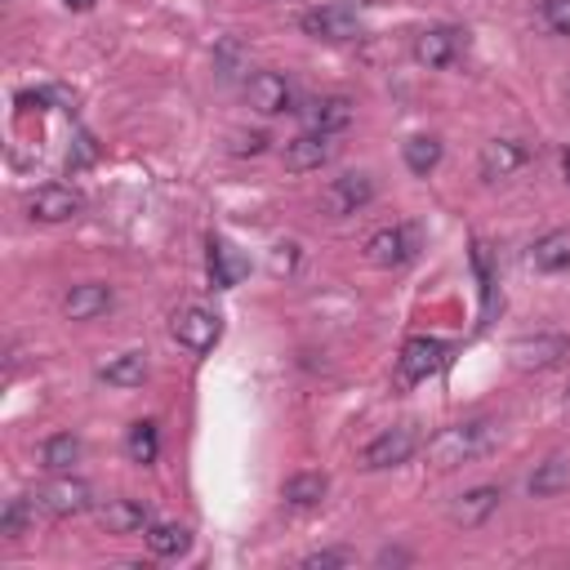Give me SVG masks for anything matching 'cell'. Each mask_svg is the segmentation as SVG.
Returning <instances> with one entry per match:
<instances>
[{
    "instance_id": "obj_1",
    "label": "cell",
    "mask_w": 570,
    "mask_h": 570,
    "mask_svg": "<svg viewBox=\"0 0 570 570\" xmlns=\"http://www.w3.org/2000/svg\"><path fill=\"white\" fill-rule=\"evenodd\" d=\"M490 445H494V423L490 419H463V423L441 428L428 441V463L436 472H450V468H463V463L481 459Z\"/></svg>"
},
{
    "instance_id": "obj_2",
    "label": "cell",
    "mask_w": 570,
    "mask_h": 570,
    "mask_svg": "<svg viewBox=\"0 0 570 570\" xmlns=\"http://www.w3.org/2000/svg\"><path fill=\"white\" fill-rule=\"evenodd\" d=\"M169 330H174V338H178L187 352H196V356L214 352V343L223 338V321H218V312H209V307H200V303L178 307V312L169 316Z\"/></svg>"
},
{
    "instance_id": "obj_3",
    "label": "cell",
    "mask_w": 570,
    "mask_h": 570,
    "mask_svg": "<svg viewBox=\"0 0 570 570\" xmlns=\"http://www.w3.org/2000/svg\"><path fill=\"white\" fill-rule=\"evenodd\" d=\"M298 27L312 36V40H356L361 36V13L356 4L347 0H330V4H316L298 18Z\"/></svg>"
},
{
    "instance_id": "obj_4",
    "label": "cell",
    "mask_w": 570,
    "mask_h": 570,
    "mask_svg": "<svg viewBox=\"0 0 570 570\" xmlns=\"http://www.w3.org/2000/svg\"><path fill=\"white\" fill-rule=\"evenodd\" d=\"M463 53H468V31H459V27H423L414 36V62H423L432 71L454 67Z\"/></svg>"
},
{
    "instance_id": "obj_5",
    "label": "cell",
    "mask_w": 570,
    "mask_h": 570,
    "mask_svg": "<svg viewBox=\"0 0 570 570\" xmlns=\"http://www.w3.org/2000/svg\"><path fill=\"white\" fill-rule=\"evenodd\" d=\"M445 361H450V343H441V338H432V334H414V338L401 347V356H396V374H401L405 383H423V379H432L436 370H445Z\"/></svg>"
},
{
    "instance_id": "obj_6",
    "label": "cell",
    "mask_w": 570,
    "mask_h": 570,
    "mask_svg": "<svg viewBox=\"0 0 570 570\" xmlns=\"http://www.w3.org/2000/svg\"><path fill=\"white\" fill-rule=\"evenodd\" d=\"M36 508L49 517H80L94 508V490L80 476H53L36 490Z\"/></svg>"
},
{
    "instance_id": "obj_7",
    "label": "cell",
    "mask_w": 570,
    "mask_h": 570,
    "mask_svg": "<svg viewBox=\"0 0 570 570\" xmlns=\"http://www.w3.org/2000/svg\"><path fill=\"white\" fill-rule=\"evenodd\" d=\"M414 450H419V432H414L410 423H396V428L379 432V436L361 450V468H370V472H379V468H401Z\"/></svg>"
},
{
    "instance_id": "obj_8",
    "label": "cell",
    "mask_w": 570,
    "mask_h": 570,
    "mask_svg": "<svg viewBox=\"0 0 570 570\" xmlns=\"http://www.w3.org/2000/svg\"><path fill=\"white\" fill-rule=\"evenodd\" d=\"M245 102L258 116H285V111H294V85L281 71H254L245 80Z\"/></svg>"
},
{
    "instance_id": "obj_9",
    "label": "cell",
    "mask_w": 570,
    "mask_h": 570,
    "mask_svg": "<svg viewBox=\"0 0 570 570\" xmlns=\"http://www.w3.org/2000/svg\"><path fill=\"white\" fill-rule=\"evenodd\" d=\"M334 156H338L334 134H312V129H303L298 138H289V142H285V151H281V160H285V169H289V174L325 169Z\"/></svg>"
},
{
    "instance_id": "obj_10",
    "label": "cell",
    "mask_w": 570,
    "mask_h": 570,
    "mask_svg": "<svg viewBox=\"0 0 570 570\" xmlns=\"http://www.w3.org/2000/svg\"><path fill=\"white\" fill-rule=\"evenodd\" d=\"M80 209H85V196H80L76 187H62V183H45V187H36L31 200H27V214H31L36 223H67V218H76Z\"/></svg>"
},
{
    "instance_id": "obj_11",
    "label": "cell",
    "mask_w": 570,
    "mask_h": 570,
    "mask_svg": "<svg viewBox=\"0 0 570 570\" xmlns=\"http://www.w3.org/2000/svg\"><path fill=\"white\" fill-rule=\"evenodd\" d=\"M414 249H419V240H414V227H405V223L379 227V232L365 240V258H370L374 267H401V263L414 258Z\"/></svg>"
},
{
    "instance_id": "obj_12",
    "label": "cell",
    "mask_w": 570,
    "mask_h": 570,
    "mask_svg": "<svg viewBox=\"0 0 570 570\" xmlns=\"http://www.w3.org/2000/svg\"><path fill=\"white\" fill-rule=\"evenodd\" d=\"M370 200H374V183H370V174H338V178H330V187L321 191V205H325L334 218L356 214V209L370 205Z\"/></svg>"
},
{
    "instance_id": "obj_13",
    "label": "cell",
    "mask_w": 570,
    "mask_h": 570,
    "mask_svg": "<svg viewBox=\"0 0 570 570\" xmlns=\"http://www.w3.org/2000/svg\"><path fill=\"white\" fill-rule=\"evenodd\" d=\"M499 503H503V490L499 485H472V490H463L450 503V521L459 530H476V525H485L499 512Z\"/></svg>"
},
{
    "instance_id": "obj_14",
    "label": "cell",
    "mask_w": 570,
    "mask_h": 570,
    "mask_svg": "<svg viewBox=\"0 0 570 570\" xmlns=\"http://www.w3.org/2000/svg\"><path fill=\"white\" fill-rule=\"evenodd\" d=\"M525 160H530V147H525V142H517V138H490V142L481 147L476 169H481L485 183H499V178L517 174Z\"/></svg>"
},
{
    "instance_id": "obj_15",
    "label": "cell",
    "mask_w": 570,
    "mask_h": 570,
    "mask_svg": "<svg viewBox=\"0 0 570 570\" xmlns=\"http://www.w3.org/2000/svg\"><path fill=\"white\" fill-rule=\"evenodd\" d=\"M352 116H356L352 98H343V94H321L303 107V120H307L312 134H343L352 125Z\"/></svg>"
},
{
    "instance_id": "obj_16",
    "label": "cell",
    "mask_w": 570,
    "mask_h": 570,
    "mask_svg": "<svg viewBox=\"0 0 570 570\" xmlns=\"http://www.w3.org/2000/svg\"><path fill=\"white\" fill-rule=\"evenodd\" d=\"M508 356H512L517 370H548V365H557L566 356V338L561 334H534V338L525 334V338H517L508 347Z\"/></svg>"
},
{
    "instance_id": "obj_17",
    "label": "cell",
    "mask_w": 570,
    "mask_h": 570,
    "mask_svg": "<svg viewBox=\"0 0 570 570\" xmlns=\"http://www.w3.org/2000/svg\"><path fill=\"white\" fill-rule=\"evenodd\" d=\"M111 303H116L111 285H102V281H85V285H71V289H67V298H62V316H67V321H94V316H102Z\"/></svg>"
},
{
    "instance_id": "obj_18",
    "label": "cell",
    "mask_w": 570,
    "mask_h": 570,
    "mask_svg": "<svg viewBox=\"0 0 570 570\" xmlns=\"http://www.w3.org/2000/svg\"><path fill=\"white\" fill-rule=\"evenodd\" d=\"M98 521H102V530H111V534H138V530L151 525V508H147L142 499H107V503L98 508Z\"/></svg>"
},
{
    "instance_id": "obj_19",
    "label": "cell",
    "mask_w": 570,
    "mask_h": 570,
    "mask_svg": "<svg viewBox=\"0 0 570 570\" xmlns=\"http://www.w3.org/2000/svg\"><path fill=\"white\" fill-rule=\"evenodd\" d=\"M245 272H249V258L236 254L223 236H209V281H214V289H232Z\"/></svg>"
},
{
    "instance_id": "obj_20",
    "label": "cell",
    "mask_w": 570,
    "mask_h": 570,
    "mask_svg": "<svg viewBox=\"0 0 570 570\" xmlns=\"http://www.w3.org/2000/svg\"><path fill=\"white\" fill-rule=\"evenodd\" d=\"M525 490H530L534 499H552V494L570 490V454H552V459H543V463L530 472Z\"/></svg>"
},
{
    "instance_id": "obj_21",
    "label": "cell",
    "mask_w": 570,
    "mask_h": 570,
    "mask_svg": "<svg viewBox=\"0 0 570 570\" xmlns=\"http://www.w3.org/2000/svg\"><path fill=\"white\" fill-rule=\"evenodd\" d=\"M98 379L111 387H138L147 379V356L142 352H116V356H107V365H98Z\"/></svg>"
},
{
    "instance_id": "obj_22",
    "label": "cell",
    "mask_w": 570,
    "mask_h": 570,
    "mask_svg": "<svg viewBox=\"0 0 570 570\" xmlns=\"http://www.w3.org/2000/svg\"><path fill=\"white\" fill-rule=\"evenodd\" d=\"M325 490H330V476L325 472H294V476H285L281 499L289 508H316L325 499Z\"/></svg>"
},
{
    "instance_id": "obj_23",
    "label": "cell",
    "mask_w": 570,
    "mask_h": 570,
    "mask_svg": "<svg viewBox=\"0 0 570 570\" xmlns=\"http://www.w3.org/2000/svg\"><path fill=\"white\" fill-rule=\"evenodd\" d=\"M142 534H147L151 557H183L191 548V530L178 525V521H151Z\"/></svg>"
},
{
    "instance_id": "obj_24",
    "label": "cell",
    "mask_w": 570,
    "mask_h": 570,
    "mask_svg": "<svg viewBox=\"0 0 570 570\" xmlns=\"http://www.w3.org/2000/svg\"><path fill=\"white\" fill-rule=\"evenodd\" d=\"M530 263H534V272H566L570 267V232H548V236H539L534 240V249H530Z\"/></svg>"
},
{
    "instance_id": "obj_25",
    "label": "cell",
    "mask_w": 570,
    "mask_h": 570,
    "mask_svg": "<svg viewBox=\"0 0 570 570\" xmlns=\"http://www.w3.org/2000/svg\"><path fill=\"white\" fill-rule=\"evenodd\" d=\"M401 156H405V169H410V174L428 178V174L441 165V142L428 138V134H414V138L401 142Z\"/></svg>"
},
{
    "instance_id": "obj_26",
    "label": "cell",
    "mask_w": 570,
    "mask_h": 570,
    "mask_svg": "<svg viewBox=\"0 0 570 570\" xmlns=\"http://www.w3.org/2000/svg\"><path fill=\"white\" fill-rule=\"evenodd\" d=\"M156 450H160L156 423H151V419L134 423V428H129V436H125V454H129V463H151V459H156Z\"/></svg>"
},
{
    "instance_id": "obj_27",
    "label": "cell",
    "mask_w": 570,
    "mask_h": 570,
    "mask_svg": "<svg viewBox=\"0 0 570 570\" xmlns=\"http://www.w3.org/2000/svg\"><path fill=\"white\" fill-rule=\"evenodd\" d=\"M472 272H476V285H481V325L494 316V272H490V254L481 240H472Z\"/></svg>"
},
{
    "instance_id": "obj_28",
    "label": "cell",
    "mask_w": 570,
    "mask_h": 570,
    "mask_svg": "<svg viewBox=\"0 0 570 570\" xmlns=\"http://www.w3.org/2000/svg\"><path fill=\"white\" fill-rule=\"evenodd\" d=\"M40 459H45V468H53V472H67V468L80 459V441H76L71 432H58V436H49V441H45Z\"/></svg>"
},
{
    "instance_id": "obj_29",
    "label": "cell",
    "mask_w": 570,
    "mask_h": 570,
    "mask_svg": "<svg viewBox=\"0 0 570 570\" xmlns=\"http://www.w3.org/2000/svg\"><path fill=\"white\" fill-rule=\"evenodd\" d=\"M31 517H36V499H9L4 512H0V534L4 539H18Z\"/></svg>"
},
{
    "instance_id": "obj_30",
    "label": "cell",
    "mask_w": 570,
    "mask_h": 570,
    "mask_svg": "<svg viewBox=\"0 0 570 570\" xmlns=\"http://www.w3.org/2000/svg\"><path fill=\"white\" fill-rule=\"evenodd\" d=\"M543 22L557 31V36H570V0H534Z\"/></svg>"
},
{
    "instance_id": "obj_31",
    "label": "cell",
    "mask_w": 570,
    "mask_h": 570,
    "mask_svg": "<svg viewBox=\"0 0 570 570\" xmlns=\"http://www.w3.org/2000/svg\"><path fill=\"white\" fill-rule=\"evenodd\" d=\"M356 557L347 548H321V552H307L303 557V570H330V566H352Z\"/></svg>"
},
{
    "instance_id": "obj_32",
    "label": "cell",
    "mask_w": 570,
    "mask_h": 570,
    "mask_svg": "<svg viewBox=\"0 0 570 570\" xmlns=\"http://www.w3.org/2000/svg\"><path fill=\"white\" fill-rule=\"evenodd\" d=\"M294 263H298V245H294V240L276 245V254H272V272H276V276H281V272H294Z\"/></svg>"
},
{
    "instance_id": "obj_33",
    "label": "cell",
    "mask_w": 570,
    "mask_h": 570,
    "mask_svg": "<svg viewBox=\"0 0 570 570\" xmlns=\"http://www.w3.org/2000/svg\"><path fill=\"white\" fill-rule=\"evenodd\" d=\"M263 147H267V138H263V134H249V138H245V134H236V142H232V151H240V156H245V151H249V156H258Z\"/></svg>"
},
{
    "instance_id": "obj_34",
    "label": "cell",
    "mask_w": 570,
    "mask_h": 570,
    "mask_svg": "<svg viewBox=\"0 0 570 570\" xmlns=\"http://www.w3.org/2000/svg\"><path fill=\"white\" fill-rule=\"evenodd\" d=\"M62 4H67V9H94L98 0H62Z\"/></svg>"
},
{
    "instance_id": "obj_35",
    "label": "cell",
    "mask_w": 570,
    "mask_h": 570,
    "mask_svg": "<svg viewBox=\"0 0 570 570\" xmlns=\"http://www.w3.org/2000/svg\"><path fill=\"white\" fill-rule=\"evenodd\" d=\"M561 165H566V178H570V151H566V160H561Z\"/></svg>"
},
{
    "instance_id": "obj_36",
    "label": "cell",
    "mask_w": 570,
    "mask_h": 570,
    "mask_svg": "<svg viewBox=\"0 0 570 570\" xmlns=\"http://www.w3.org/2000/svg\"><path fill=\"white\" fill-rule=\"evenodd\" d=\"M566 414H570V387H566Z\"/></svg>"
},
{
    "instance_id": "obj_37",
    "label": "cell",
    "mask_w": 570,
    "mask_h": 570,
    "mask_svg": "<svg viewBox=\"0 0 570 570\" xmlns=\"http://www.w3.org/2000/svg\"><path fill=\"white\" fill-rule=\"evenodd\" d=\"M566 102H570V89H566Z\"/></svg>"
}]
</instances>
